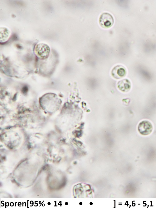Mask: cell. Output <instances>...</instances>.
<instances>
[{"mask_svg":"<svg viewBox=\"0 0 156 208\" xmlns=\"http://www.w3.org/2000/svg\"><path fill=\"white\" fill-rule=\"evenodd\" d=\"M10 32L7 28L2 27L0 28V42H5L9 38Z\"/></svg>","mask_w":156,"mask_h":208,"instance_id":"obj_5","label":"cell"},{"mask_svg":"<svg viewBox=\"0 0 156 208\" xmlns=\"http://www.w3.org/2000/svg\"><path fill=\"white\" fill-rule=\"evenodd\" d=\"M99 22L100 26L104 28H108L113 25L114 20L112 16L110 13L105 12L100 16Z\"/></svg>","mask_w":156,"mask_h":208,"instance_id":"obj_3","label":"cell"},{"mask_svg":"<svg viewBox=\"0 0 156 208\" xmlns=\"http://www.w3.org/2000/svg\"><path fill=\"white\" fill-rule=\"evenodd\" d=\"M50 51L49 47L43 43L37 44L34 48V52L36 56L42 59H46L48 57Z\"/></svg>","mask_w":156,"mask_h":208,"instance_id":"obj_1","label":"cell"},{"mask_svg":"<svg viewBox=\"0 0 156 208\" xmlns=\"http://www.w3.org/2000/svg\"><path fill=\"white\" fill-rule=\"evenodd\" d=\"M138 130L140 134L144 136L148 135L151 133L153 130V125L149 121L144 120L139 124Z\"/></svg>","mask_w":156,"mask_h":208,"instance_id":"obj_2","label":"cell"},{"mask_svg":"<svg viewBox=\"0 0 156 208\" xmlns=\"http://www.w3.org/2000/svg\"><path fill=\"white\" fill-rule=\"evenodd\" d=\"M119 87H120L121 90L127 91H129L131 87V83L127 79H124L120 82Z\"/></svg>","mask_w":156,"mask_h":208,"instance_id":"obj_6","label":"cell"},{"mask_svg":"<svg viewBox=\"0 0 156 208\" xmlns=\"http://www.w3.org/2000/svg\"><path fill=\"white\" fill-rule=\"evenodd\" d=\"M112 72L114 77L116 78H121L124 76L126 74L125 69L124 67L121 66H117L113 68Z\"/></svg>","mask_w":156,"mask_h":208,"instance_id":"obj_4","label":"cell"}]
</instances>
